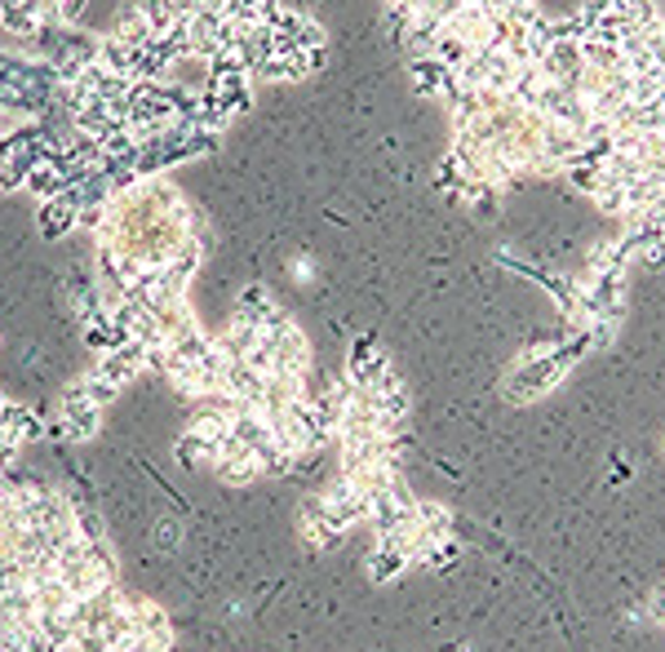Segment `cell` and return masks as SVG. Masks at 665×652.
I'll return each instance as SVG.
<instances>
[{"instance_id":"cell-1","label":"cell","mask_w":665,"mask_h":652,"mask_svg":"<svg viewBox=\"0 0 665 652\" xmlns=\"http://www.w3.org/2000/svg\"><path fill=\"white\" fill-rule=\"evenodd\" d=\"M107 231H111V258L142 275L174 271L192 236L183 196L164 183H138L124 196H116Z\"/></svg>"}]
</instances>
